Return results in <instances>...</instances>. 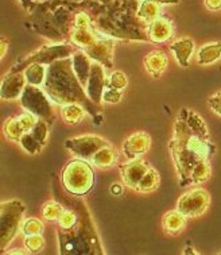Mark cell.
I'll use <instances>...</instances> for the list:
<instances>
[{"label":"cell","mask_w":221,"mask_h":255,"mask_svg":"<svg viewBox=\"0 0 221 255\" xmlns=\"http://www.w3.org/2000/svg\"><path fill=\"white\" fill-rule=\"evenodd\" d=\"M169 148L181 186L190 185V174L194 167L204 159H209L216 151L211 139L200 136L190 130L181 114H178L174 123V134L170 139Z\"/></svg>","instance_id":"1"},{"label":"cell","mask_w":221,"mask_h":255,"mask_svg":"<svg viewBox=\"0 0 221 255\" xmlns=\"http://www.w3.org/2000/svg\"><path fill=\"white\" fill-rule=\"evenodd\" d=\"M43 91L57 106H65L70 103L81 104L89 115L95 119V123H100V115L97 104L89 99L87 91L80 83L73 70L72 57L62 58L47 66V74Z\"/></svg>","instance_id":"2"},{"label":"cell","mask_w":221,"mask_h":255,"mask_svg":"<svg viewBox=\"0 0 221 255\" xmlns=\"http://www.w3.org/2000/svg\"><path fill=\"white\" fill-rule=\"evenodd\" d=\"M81 3H68L65 0H45L31 8V24L35 31L53 42H69L73 28L76 8Z\"/></svg>","instance_id":"3"},{"label":"cell","mask_w":221,"mask_h":255,"mask_svg":"<svg viewBox=\"0 0 221 255\" xmlns=\"http://www.w3.org/2000/svg\"><path fill=\"white\" fill-rule=\"evenodd\" d=\"M26 205L19 200L3 201L0 205V250L4 253L11 242L14 241L24 220Z\"/></svg>","instance_id":"4"},{"label":"cell","mask_w":221,"mask_h":255,"mask_svg":"<svg viewBox=\"0 0 221 255\" xmlns=\"http://www.w3.org/2000/svg\"><path fill=\"white\" fill-rule=\"evenodd\" d=\"M95 173L89 161L76 158L62 170V184L69 193L74 196L87 195L92 189Z\"/></svg>","instance_id":"5"},{"label":"cell","mask_w":221,"mask_h":255,"mask_svg":"<svg viewBox=\"0 0 221 255\" xmlns=\"http://www.w3.org/2000/svg\"><path fill=\"white\" fill-rule=\"evenodd\" d=\"M79 50V47L73 45L72 42H53L50 45H45L38 49L31 54L26 56V58L16 62L12 68V72H23L31 64H42V65H50L53 62L62 58H69Z\"/></svg>","instance_id":"6"},{"label":"cell","mask_w":221,"mask_h":255,"mask_svg":"<svg viewBox=\"0 0 221 255\" xmlns=\"http://www.w3.org/2000/svg\"><path fill=\"white\" fill-rule=\"evenodd\" d=\"M22 107L27 112H31L34 115L47 122L49 125H53L55 121V112L53 107V102L47 96L46 92L41 89V87L28 85L24 89V92L20 96Z\"/></svg>","instance_id":"7"},{"label":"cell","mask_w":221,"mask_h":255,"mask_svg":"<svg viewBox=\"0 0 221 255\" xmlns=\"http://www.w3.org/2000/svg\"><path fill=\"white\" fill-rule=\"evenodd\" d=\"M211 204V195L204 188H194L188 190L177 201V209L188 219L200 218L207 212Z\"/></svg>","instance_id":"8"},{"label":"cell","mask_w":221,"mask_h":255,"mask_svg":"<svg viewBox=\"0 0 221 255\" xmlns=\"http://www.w3.org/2000/svg\"><path fill=\"white\" fill-rule=\"evenodd\" d=\"M110 142L99 135H80V136H76V138H72V139H68L65 142V147L72 151L73 155H76V158H81V159H85V161H89L95 154L103 148L104 146H108Z\"/></svg>","instance_id":"9"},{"label":"cell","mask_w":221,"mask_h":255,"mask_svg":"<svg viewBox=\"0 0 221 255\" xmlns=\"http://www.w3.org/2000/svg\"><path fill=\"white\" fill-rule=\"evenodd\" d=\"M119 169L123 184L129 189L138 190L139 184L150 169V165L142 158H136V159H128V162L120 163Z\"/></svg>","instance_id":"10"},{"label":"cell","mask_w":221,"mask_h":255,"mask_svg":"<svg viewBox=\"0 0 221 255\" xmlns=\"http://www.w3.org/2000/svg\"><path fill=\"white\" fill-rule=\"evenodd\" d=\"M27 87V80L23 72H12L9 70L1 80L0 85V98L3 100H16L20 99L22 93Z\"/></svg>","instance_id":"11"},{"label":"cell","mask_w":221,"mask_h":255,"mask_svg":"<svg viewBox=\"0 0 221 255\" xmlns=\"http://www.w3.org/2000/svg\"><path fill=\"white\" fill-rule=\"evenodd\" d=\"M115 38L107 37V35H102L99 38V41L93 45L92 47H89L88 50H85L88 56L91 57L93 61L100 62L102 65H104L107 69L113 68V51H115Z\"/></svg>","instance_id":"12"},{"label":"cell","mask_w":221,"mask_h":255,"mask_svg":"<svg viewBox=\"0 0 221 255\" xmlns=\"http://www.w3.org/2000/svg\"><path fill=\"white\" fill-rule=\"evenodd\" d=\"M104 68L106 66L102 65L100 62L93 61L91 76H89L87 87H85V91H87L89 99L95 104H97V106H100L103 103V93H104V89H106L107 85V77L106 73H104Z\"/></svg>","instance_id":"13"},{"label":"cell","mask_w":221,"mask_h":255,"mask_svg":"<svg viewBox=\"0 0 221 255\" xmlns=\"http://www.w3.org/2000/svg\"><path fill=\"white\" fill-rule=\"evenodd\" d=\"M151 146V136L146 131H138L129 135L123 143V153L127 159H136L146 154Z\"/></svg>","instance_id":"14"},{"label":"cell","mask_w":221,"mask_h":255,"mask_svg":"<svg viewBox=\"0 0 221 255\" xmlns=\"http://www.w3.org/2000/svg\"><path fill=\"white\" fill-rule=\"evenodd\" d=\"M174 35V24L166 16H159L147 26L148 41L154 43H163Z\"/></svg>","instance_id":"15"},{"label":"cell","mask_w":221,"mask_h":255,"mask_svg":"<svg viewBox=\"0 0 221 255\" xmlns=\"http://www.w3.org/2000/svg\"><path fill=\"white\" fill-rule=\"evenodd\" d=\"M144 69L151 77L159 79L162 74L165 73L169 65V58L162 50H152L146 54L143 58Z\"/></svg>","instance_id":"16"},{"label":"cell","mask_w":221,"mask_h":255,"mask_svg":"<svg viewBox=\"0 0 221 255\" xmlns=\"http://www.w3.org/2000/svg\"><path fill=\"white\" fill-rule=\"evenodd\" d=\"M103 34L99 33L96 28H72L70 31L69 42L79 47L80 50H88L89 47H92L99 38L102 37Z\"/></svg>","instance_id":"17"},{"label":"cell","mask_w":221,"mask_h":255,"mask_svg":"<svg viewBox=\"0 0 221 255\" xmlns=\"http://www.w3.org/2000/svg\"><path fill=\"white\" fill-rule=\"evenodd\" d=\"M194 49L196 43L192 38H181L170 45L171 53L174 54V58L182 68L189 66V61L193 56Z\"/></svg>","instance_id":"18"},{"label":"cell","mask_w":221,"mask_h":255,"mask_svg":"<svg viewBox=\"0 0 221 255\" xmlns=\"http://www.w3.org/2000/svg\"><path fill=\"white\" fill-rule=\"evenodd\" d=\"M72 62H73V70L77 79L80 80V83L83 84V87L85 88L91 76V69H92L93 60L88 56L84 50H77L72 56Z\"/></svg>","instance_id":"19"},{"label":"cell","mask_w":221,"mask_h":255,"mask_svg":"<svg viewBox=\"0 0 221 255\" xmlns=\"http://www.w3.org/2000/svg\"><path fill=\"white\" fill-rule=\"evenodd\" d=\"M186 222H188V218L184 214H181L178 209H175V211H169L163 216L162 226H163V230L167 235L177 237L185 230Z\"/></svg>","instance_id":"20"},{"label":"cell","mask_w":221,"mask_h":255,"mask_svg":"<svg viewBox=\"0 0 221 255\" xmlns=\"http://www.w3.org/2000/svg\"><path fill=\"white\" fill-rule=\"evenodd\" d=\"M117 159H119V155L116 153L115 147L112 144H108V146H104L103 148H100L95 155L91 159V163L95 165V166L100 167V169H108V167L115 166L117 163Z\"/></svg>","instance_id":"21"},{"label":"cell","mask_w":221,"mask_h":255,"mask_svg":"<svg viewBox=\"0 0 221 255\" xmlns=\"http://www.w3.org/2000/svg\"><path fill=\"white\" fill-rule=\"evenodd\" d=\"M221 58V42L207 43L198 49L197 64L198 65H212Z\"/></svg>","instance_id":"22"},{"label":"cell","mask_w":221,"mask_h":255,"mask_svg":"<svg viewBox=\"0 0 221 255\" xmlns=\"http://www.w3.org/2000/svg\"><path fill=\"white\" fill-rule=\"evenodd\" d=\"M161 5L155 0H140L138 5V18L143 23L150 24L161 16Z\"/></svg>","instance_id":"23"},{"label":"cell","mask_w":221,"mask_h":255,"mask_svg":"<svg viewBox=\"0 0 221 255\" xmlns=\"http://www.w3.org/2000/svg\"><path fill=\"white\" fill-rule=\"evenodd\" d=\"M180 114L185 118V121L188 123V126L190 127V130L198 134L200 136H204V138H209V131H208V127L205 125V122L201 116L198 115L197 112L192 111L189 108H181Z\"/></svg>","instance_id":"24"},{"label":"cell","mask_w":221,"mask_h":255,"mask_svg":"<svg viewBox=\"0 0 221 255\" xmlns=\"http://www.w3.org/2000/svg\"><path fill=\"white\" fill-rule=\"evenodd\" d=\"M60 112L65 123H68V125H79V123L84 121L87 110L81 104H79V103H70V104L61 106Z\"/></svg>","instance_id":"25"},{"label":"cell","mask_w":221,"mask_h":255,"mask_svg":"<svg viewBox=\"0 0 221 255\" xmlns=\"http://www.w3.org/2000/svg\"><path fill=\"white\" fill-rule=\"evenodd\" d=\"M23 73L28 85L43 87L45 80H46L47 68L42 64H31L23 70Z\"/></svg>","instance_id":"26"},{"label":"cell","mask_w":221,"mask_h":255,"mask_svg":"<svg viewBox=\"0 0 221 255\" xmlns=\"http://www.w3.org/2000/svg\"><path fill=\"white\" fill-rule=\"evenodd\" d=\"M211 173H212V167H211L209 159H204L193 169V172L190 174V184L201 185L209 180Z\"/></svg>","instance_id":"27"},{"label":"cell","mask_w":221,"mask_h":255,"mask_svg":"<svg viewBox=\"0 0 221 255\" xmlns=\"http://www.w3.org/2000/svg\"><path fill=\"white\" fill-rule=\"evenodd\" d=\"M3 131H4L5 138L8 140H14V142H19L24 134L23 127L20 126L18 116L7 119L3 126Z\"/></svg>","instance_id":"28"},{"label":"cell","mask_w":221,"mask_h":255,"mask_svg":"<svg viewBox=\"0 0 221 255\" xmlns=\"http://www.w3.org/2000/svg\"><path fill=\"white\" fill-rule=\"evenodd\" d=\"M64 211L65 208L60 203L51 200V201H47V203L42 205L41 215L42 218L47 220V222H58L62 214H64Z\"/></svg>","instance_id":"29"},{"label":"cell","mask_w":221,"mask_h":255,"mask_svg":"<svg viewBox=\"0 0 221 255\" xmlns=\"http://www.w3.org/2000/svg\"><path fill=\"white\" fill-rule=\"evenodd\" d=\"M158 185H159V174L152 166H150V169L147 170V173L144 174V177L142 178V181L138 186V192H142V193H150V192H154L157 189Z\"/></svg>","instance_id":"30"},{"label":"cell","mask_w":221,"mask_h":255,"mask_svg":"<svg viewBox=\"0 0 221 255\" xmlns=\"http://www.w3.org/2000/svg\"><path fill=\"white\" fill-rule=\"evenodd\" d=\"M43 223L37 218H28L24 219L23 224H22V230L20 232L24 237H30V235H42L43 232Z\"/></svg>","instance_id":"31"},{"label":"cell","mask_w":221,"mask_h":255,"mask_svg":"<svg viewBox=\"0 0 221 255\" xmlns=\"http://www.w3.org/2000/svg\"><path fill=\"white\" fill-rule=\"evenodd\" d=\"M19 143H20V146H22L28 154L41 153L42 148H43V144H42L41 142H38L37 138L31 134V131L23 134V136L19 140Z\"/></svg>","instance_id":"32"},{"label":"cell","mask_w":221,"mask_h":255,"mask_svg":"<svg viewBox=\"0 0 221 255\" xmlns=\"http://www.w3.org/2000/svg\"><path fill=\"white\" fill-rule=\"evenodd\" d=\"M127 85H128V79H127V76H125L124 72L116 70V72H113V73L110 74V77L107 79L106 87L123 91V89L127 88Z\"/></svg>","instance_id":"33"},{"label":"cell","mask_w":221,"mask_h":255,"mask_svg":"<svg viewBox=\"0 0 221 255\" xmlns=\"http://www.w3.org/2000/svg\"><path fill=\"white\" fill-rule=\"evenodd\" d=\"M49 123L42 119H38L37 125L34 126V128L31 130V134L37 138L38 142H41L43 146L46 144L47 138H49Z\"/></svg>","instance_id":"34"},{"label":"cell","mask_w":221,"mask_h":255,"mask_svg":"<svg viewBox=\"0 0 221 255\" xmlns=\"http://www.w3.org/2000/svg\"><path fill=\"white\" fill-rule=\"evenodd\" d=\"M45 246V241L42 235H30L24 238V247L28 253H39Z\"/></svg>","instance_id":"35"},{"label":"cell","mask_w":221,"mask_h":255,"mask_svg":"<svg viewBox=\"0 0 221 255\" xmlns=\"http://www.w3.org/2000/svg\"><path fill=\"white\" fill-rule=\"evenodd\" d=\"M58 224H60V228L62 231H68V230H72V228L77 224V215L74 214L73 211L70 209H65L64 214L58 220Z\"/></svg>","instance_id":"36"},{"label":"cell","mask_w":221,"mask_h":255,"mask_svg":"<svg viewBox=\"0 0 221 255\" xmlns=\"http://www.w3.org/2000/svg\"><path fill=\"white\" fill-rule=\"evenodd\" d=\"M121 98H123V93L119 89L106 87L104 93H103V102L108 103V104H117V103L121 102Z\"/></svg>","instance_id":"37"},{"label":"cell","mask_w":221,"mask_h":255,"mask_svg":"<svg viewBox=\"0 0 221 255\" xmlns=\"http://www.w3.org/2000/svg\"><path fill=\"white\" fill-rule=\"evenodd\" d=\"M208 106L215 114L221 116V92L216 93V95H213L208 99Z\"/></svg>","instance_id":"38"},{"label":"cell","mask_w":221,"mask_h":255,"mask_svg":"<svg viewBox=\"0 0 221 255\" xmlns=\"http://www.w3.org/2000/svg\"><path fill=\"white\" fill-rule=\"evenodd\" d=\"M205 5L211 11H217L221 8V0H205Z\"/></svg>","instance_id":"39"},{"label":"cell","mask_w":221,"mask_h":255,"mask_svg":"<svg viewBox=\"0 0 221 255\" xmlns=\"http://www.w3.org/2000/svg\"><path fill=\"white\" fill-rule=\"evenodd\" d=\"M9 43L8 41L5 39L4 37L0 39V47H1V51H0V58H4L5 54H7V50H8Z\"/></svg>","instance_id":"40"},{"label":"cell","mask_w":221,"mask_h":255,"mask_svg":"<svg viewBox=\"0 0 221 255\" xmlns=\"http://www.w3.org/2000/svg\"><path fill=\"white\" fill-rule=\"evenodd\" d=\"M110 192H112V195L119 196V195H121V192H123V188H121V185H120V184L115 182V184L112 185V188H110Z\"/></svg>","instance_id":"41"},{"label":"cell","mask_w":221,"mask_h":255,"mask_svg":"<svg viewBox=\"0 0 221 255\" xmlns=\"http://www.w3.org/2000/svg\"><path fill=\"white\" fill-rule=\"evenodd\" d=\"M20 3H22L24 9H31L32 5H34V0H20Z\"/></svg>","instance_id":"42"},{"label":"cell","mask_w":221,"mask_h":255,"mask_svg":"<svg viewBox=\"0 0 221 255\" xmlns=\"http://www.w3.org/2000/svg\"><path fill=\"white\" fill-rule=\"evenodd\" d=\"M155 1L163 5V4H177V3H180L181 0H155Z\"/></svg>","instance_id":"43"},{"label":"cell","mask_w":221,"mask_h":255,"mask_svg":"<svg viewBox=\"0 0 221 255\" xmlns=\"http://www.w3.org/2000/svg\"><path fill=\"white\" fill-rule=\"evenodd\" d=\"M28 251H23V250H19V249H14V250H9V251H4L3 254H27Z\"/></svg>","instance_id":"44"},{"label":"cell","mask_w":221,"mask_h":255,"mask_svg":"<svg viewBox=\"0 0 221 255\" xmlns=\"http://www.w3.org/2000/svg\"><path fill=\"white\" fill-rule=\"evenodd\" d=\"M65 1H68V3H83L85 0H65Z\"/></svg>","instance_id":"45"}]
</instances>
